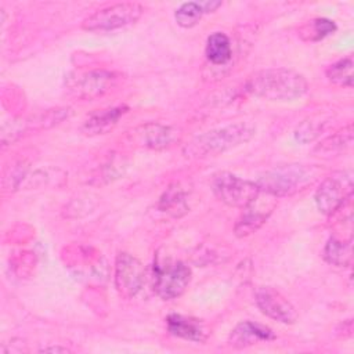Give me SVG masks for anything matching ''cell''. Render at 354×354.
<instances>
[{
    "label": "cell",
    "mask_w": 354,
    "mask_h": 354,
    "mask_svg": "<svg viewBox=\"0 0 354 354\" xmlns=\"http://www.w3.org/2000/svg\"><path fill=\"white\" fill-rule=\"evenodd\" d=\"M142 11L144 8L138 3H116L88 15L82 22V28L90 32L119 29L137 22Z\"/></svg>",
    "instance_id": "obj_4"
},
{
    "label": "cell",
    "mask_w": 354,
    "mask_h": 354,
    "mask_svg": "<svg viewBox=\"0 0 354 354\" xmlns=\"http://www.w3.org/2000/svg\"><path fill=\"white\" fill-rule=\"evenodd\" d=\"M167 330L177 337L202 343L206 340L207 332L199 319L185 317L181 314H170L166 318Z\"/></svg>",
    "instance_id": "obj_14"
},
{
    "label": "cell",
    "mask_w": 354,
    "mask_h": 354,
    "mask_svg": "<svg viewBox=\"0 0 354 354\" xmlns=\"http://www.w3.org/2000/svg\"><path fill=\"white\" fill-rule=\"evenodd\" d=\"M145 279V268L138 259L129 253H119L115 261V286L124 299L136 296Z\"/></svg>",
    "instance_id": "obj_9"
},
{
    "label": "cell",
    "mask_w": 354,
    "mask_h": 354,
    "mask_svg": "<svg viewBox=\"0 0 354 354\" xmlns=\"http://www.w3.org/2000/svg\"><path fill=\"white\" fill-rule=\"evenodd\" d=\"M336 30V24L328 18H317L300 29V36L304 40H321Z\"/></svg>",
    "instance_id": "obj_21"
},
{
    "label": "cell",
    "mask_w": 354,
    "mask_h": 354,
    "mask_svg": "<svg viewBox=\"0 0 354 354\" xmlns=\"http://www.w3.org/2000/svg\"><path fill=\"white\" fill-rule=\"evenodd\" d=\"M131 141L149 149H165L178 140V131L160 123H145L130 133Z\"/></svg>",
    "instance_id": "obj_12"
},
{
    "label": "cell",
    "mask_w": 354,
    "mask_h": 354,
    "mask_svg": "<svg viewBox=\"0 0 354 354\" xmlns=\"http://www.w3.org/2000/svg\"><path fill=\"white\" fill-rule=\"evenodd\" d=\"M254 301L263 314L278 322L293 324L297 319V311L293 304L271 286L256 288Z\"/></svg>",
    "instance_id": "obj_11"
},
{
    "label": "cell",
    "mask_w": 354,
    "mask_h": 354,
    "mask_svg": "<svg viewBox=\"0 0 354 354\" xmlns=\"http://www.w3.org/2000/svg\"><path fill=\"white\" fill-rule=\"evenodd\" d=\"M116 77L112 72L104 69H93L71 73L66 80V88L71 94L82 100H94L101 97L113 86Z\"/></svg>",
    "instance_id": "obj_8"
},
{
    "label": "cell",
    "mask_w": 354,
    "mask_h": 354,
    "mask_svg": "<svg viewBox=\"0 0 354 354\" xmlns=\"http://www.w3.org/2000/svg\"><path fill=\"white\" fill-rule=\"evenodd\" d=\"M256 127L248 122H238L202 133L192 138L184 149L191 158H202L223 153L248 142L254 136Z\"/></svg>",
    "instance_id": "obj_2"
},
{
    "label": "cell",
    "mask_w": 354,
    "mask_h": 354,
    "mask_svg": "<svg viewBox=\"0 0 354 354\" xmlns=\"http://www.w3.org/2000/svg\"><path fill=\"white\" fill-rule=\"evenodd\" d=\"M158 207L159 210L171 214L173 217H180L184 213H187L188 206L183 189L177 184H173L169 188H166V191L159 199Z\"/></svg>",
    "instance_id": "obj_18"
},
{
    "label": "cell",
    "mask_w": 354,
    "mask_h": 354,
    "mask_svg": "<svg viewBox=\"0 0 354 354\" xmlns=\"http://www.w3.org/2000/svg\"><path fill=\"white\" fill-rule=\"evenodd\" d=\"M325 122H321V120H313V119H307L304 122H301L296 131H295V137L297 141L303 142V144H307V142H311L314 141L322 131V126H324Z\"/></svg>",
    "instance_id": "obj_23"
},
{
    "label": "cell",
    "mask_w": 354,
    "mask_h": 354,
    "mask_svg": "<svg viewBox=\"0 0 354 354\" xmlns=\"http://www.w3.org/2000/svg\"><path fill=\"white\" fill-rule=\"evenodd\" d=\"M203 14L205 12H203V10H202L199 3L188 1V3L181 4L177 8V11L174 14V18H176V22L180 26H183V28H192V26H195L201 21Z\"/></svg>",
    "instance_id": "obj_22"
},
{
    "label": "cell",
    "mask_w": 354,
    "mask_h": 354,
    "mask_svg": "<svg viewBox=\"0 0 354 354\" xmlns=\"http://www.w3.org/2000/svg\"><path fill=\"white\" fill-rule=\"evenodd\" d=\"M317 177V170L304 165H286L275 167L261 176L257 181L260 191L275 198L296 194L311 184Z\"/></svg>",
    "instance_id": "obj_3"
},
{
    "label": "cell",
    "mask_w": 354,
    "mask_h": 354,
    "mask_svg": "<svg viewBox=\"0 0 354 354\" xmlns=\"http://www.w3.org/2000/svg\"><path fill=\"white\" fill-rule=\"evenodd\" d=\"M199 4H201V7H202L203 12H212V11H214L217 7L221 6L220 1H202V3H199Z\"/></svg>",
    "instance_id": "obj_24"
},
{
    "label": "cell",
    "mask_w": 354,
    "mask_h": 354,
    "mask_svg": "<svg viewBox=\"0 0 354 354\" xmlns=\"http://www.w3.org/2000/svg\"><path fill=\"white\" fill-rule=\"evenodd\" d=\"M353 142V127L348 124L343 130L332 134L330 137L325 138L317 148L315 152H322V153H337L348 148Z\"/></svg>",
    "instance_id": "obj_20"
},
{
    "label": "cell",
    "mask_w": 354,
    "mask_h": 354,
    "mask_svg": "<svg viewBox=\"0 0 354 354\" xmlns=\"http://www.w3.org/2000/svg\"><path fill=\"white\" fill-rule=\"evenodd\" d=\"M213 191L216 196L228 206L245 209L259 195L257 183L241 178L232 173L223 171L214 176Z\"/></svg>",
    "instance_id": "obj_6"
},
{
    "label": "cell",
    "mask_w": 354,
    "mask_h": 354,
    "mask_svg": "<svg viewBox=\"0 0 354 354\" xmlns=\"http://www.w3.org/2000/svg\"><path fill=\"white\" fill-rule=\"evenodd\" d=\"M191 281V270L183 261L153 264V290L163 300L181 296Z\"/></svg>",
    "instance_id": "obj_7"
},
{
    "label": "cell",
    "mask_w": 354,
    "mask_h": 354,
    "mask_svg": "<svg viewBox=\"0 0 354 354\" xmlns=\"http://www.w3.org/2000/svg\"><path fill=\"white\" fill-rule=\"evenodd\" d=\"M275 206L277 198L260 191L254 201L243 209V213L238 218L234 227L235 235L243 238L256 232L267 221Z\"/></svg>",
    "instance_id": "obj_10"
},
{
    "label": "cell",
    "mask_w": 354,
    "mask_h": 354,
    "mask_svg": "<svg viewBox=\"0 0 354 354\" xmlns=\"http://www.w3.org/2000/svg\"><path fill=\"white\" fill-rule=\"evenodd\" d=\"M41 351H44V353H48V351H51V353H68L69 350L66 347H44V348H41Z\"/></svg>",
    "instance_id": "obj_25"
},
{
    "label": "cell",
    "mask_w": 354,
    "mask_h": 354,
    "mask_svg": "<svg viewBox=\"0 0 354 354\" xmlns=\"http://www.w3.org/2000/svg\"><path fill=\"white\" fill-rule=\"evenodd\" d=\"M232 55L231 41L225 33L216 32L207 37L206 57L213 65H225Z\"/></svg>",
    "instance_id": "obj_16"
},
{
    "label": "cell",
    "mask_w": 354,
    "mask_h": 354,
    "mask_svg": "<svg viewBox=\"0 0 354 354\" xmlns=\"http://www.w3.org/2000/svg\"><path fill=\"white\" fill-rule=\"evenodd\" d=\"M274 339L275 335L268 326L252 321H242L230 333L228 343L232 347L243 348L257 343H266Z\"/></svg>",
    "instance_id": "obj_13"
},
{
    "label": "cell",
    "mask_w": 354,
    "mask_h": 354,
    "mask_svg": "<svg viewBox=\"0 0 354 354\" xmlns=\"http://www.w3.org/2000/svg\"><path fill=\"white\" fill-rule=\"evenodd\" d=\"M127 112V106L119 105L108 109L98 111L88 116V119L83 123V133L87 136H98V134H105L109 130H112L119 119Z\"/></svg>",
    "instance_id": "obj_15"
},
{
    "label": "cell",
    "mask_w": 354,
    "mask_h": 354,
    "mask_svg": "<svg viewBox=\"0 0 354 354\" xmlns=\"http://www.w3.org/2000/svg\"><path fill=\"white\" fill-rule=\"evenodd\" d=\"M353 195V171L343 170L326 177L315 192V205L324 214L340 209Z\"/></svg>",
    "instance_id": "obj_5"
},
{
    "label": "cell",
    "mask_w": 354,
    "mask_h": 354,
    "mask_svg": "<svg viewBox=\"0 0 354 354\" xmlns=\"http://www.w3.org/2000/svg\"><path fill=\"white\" fill-rule=\"evenodd\" d=\"M328 80L340 87H351L353 86V57L347 55L335 64H332L326 69Z\"/></svg>",
    "instance_id": "obj_19"
},
{
    "label": "cell",
    "mask_w": 354,
    "mask_h": 354,
    "mask_svg": "<svg viewBox=\"0 0 354 354\" xmlns=\"http://www.w3.org/2000/svg\"><path fill=\"white\" fill-rule=\"evenodd\" d=\"M351 239L342 241L332 236L324 249V259L333 266L347 267L351 264Z\"/></svg>",
    "instance_id": "obj_17"
},
{
    "label": "cell",
    "mask_w": 354,
    "mask_h": 354,
    "mask_svg": "<svg viewBox=\"0 0 354 354\" xmlns=\"http://www.w3.org/2000/svg\"><path fill=\"white\" fill-rule=\"evenodd\" d=\"M308 88L306 77L288 68H268L253 73L245 83V90L268 101H293Z\"/></svg>",
    "instance_id": "obj_1"
}]
</instances>
